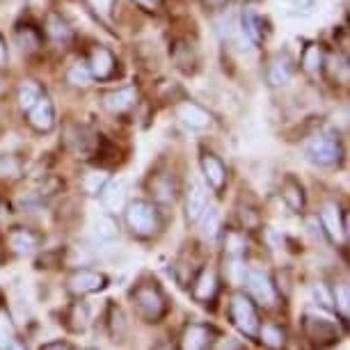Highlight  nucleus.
I'll return each instance as SVG.
<instances>
[{
  "label": "nucleus",
  "mask_w": 350,
  "mask_h": 350,
  "mask_svg": "<svg viewBox=\"0 0 350 350\" xmlns=\"http://www.w3.org/2000/svg\"><path fill=\"white\" fill-rule=\"evenodd\" d=\"M300 329L305 341L316 350H327L336 346L346 334V323L332 309L323 305H309L302 309Z\"/></svg>",
  "instance_id": "1"
},
{
  "label": "nucleus",
  "mask_w": 350,
  "mask_h": 350,
  "mask_svg": "<svg viewBox=\"0 0 350 350\" xmlns=\"http://www.w3.org/2000/svg\"><path fill=\"white\" fill-rule=\"evenodd\" d=\"M129 300L131 307H133L135 316L149 325H156V323H163L165 316L170 314V298L163 291V286L158 284L154 277L144 275L140 277L129 291Z\"/></svg>",
  "instance_id": "2"
},
{
  "label": "nucleus",
  "mask_w": 350,
  "mask_h": 350,
  "mask_svg": "<svg viewBox=\"0 0 350 350\" xmlns=\"http://www.w3.org/2000/svg\"><path fill=\"white\" fill-rule=\"evenodd\" d=\"M124 224L131 231V236L140 241H151L163 231V215L154 202L133 200L124 206Z\"/></svg>",
  "instance_id": "3"
},
{
  "label": "nucleus",
  "mask_w": 350,
  "mask_h": 350,
  "mask_svg": "<svg viewBox=\"0 0 350 350\" xmlns=\"http://www.w3.org/2000/svg\"><path fill=\"white\" fill-rule=\"evenodd\" d=\"M227 319L231 323V327L241 336H245L250 341L256 339V332H259V325H261V316H259V307L254 305V300L250 298L247 293L239 291V293L231 295L229 305H227Z\"/></svg>",
  "instance_id": "4"
},
{
  "label": "nucleus",
  "mask_w": 350,
  "mask_h": 350,
  "mask_svg": "<svg viewBox=\"0 0 350 350\" xmlns=\"http://www.w3.org/2000/svg\"><path fill=\"white\" fill-rule=\"evenodd\" d=\"M245 291L247 295L254 300L256 307L266 309V312H275V309H280L282 305V295H280V286L275 284V280L270 277L266 270H259V268H252L245 273Z\"/></svg>",
  "instance_id": "5"
},
{
  "label": "nucleus",
  "mask_w": 350,
  "mask_h": 350,
  "mask_svg": "<svg viewBox=\"0 0 350 350\" xmlns=\"http://www.w3.org/2000/svg\"><path fill=\"white\" fill-rule=\"evenodd\" d=\"M190 298H193L197 305L206 307V309H213L217 298H220V275L213 266H202L200 270L195 273V277L190 280Z\"/></svg>",
  "instance_id": "6"
},
{
  "label": "nucleus",
  "mask_w": 350,
  "mask_h": 350,
  "mask_svg": "<svg viewBox=\"0 0 350 350\" xmlns=\"http://www.w3.org/2000/svg\"><path fill=\"white\" fill-rule=\"evenodd\" d=\"M220 336V329L211 323L190 321L181 327L176 336V350H211L215 339Z\"/></svg>",
  "instance_id": "7"
},
{
  "label": "nucleus",
  "mask_w": 350,
  "mask_h": 350,
  "mask_svg": "<svg viewBox=\"0 0 350 350\" xmlns=\"http://www.w3.org/2000/svg\"><path fill=\"white\" fill-rule=\"evenodd\" d=\"M108 286V275L101 270H92V268H76L71 270L64 280V288L69 295L74 298H85V295H94Z\"/></svg>",
  "instance_id": "8"
},
{
  "label": "nucleus",
  "mask_w": 350,
  "mask_h": 350,
  "mask_svg": "<svg viewBox=\"0 0 350 350\" xmlns=\"http://www.w3.org/2000/svg\"><path fill=\"white\" fill-rule=\"evenodd\" d=\"M321 217V231L325 234V239L332 245H346L348 243V220L346 213L341 211V206L336 202H325L319 211Z\"/></svg>",
  "instance_id": "9"
},
{
  "label": "nucleus",
  "mask_w": 350,
  "mask_h": 350,
  "mask_svg": "<svg viewBox=\"0 0 350 350\" xmlns=\"http://www.w3.org/2000/svg\"><path fill=\"white\" fill-rule=\"evenodd\" d=\"M307 158L319 167H332L341 161V142L334 135H316L307 144Z\"/></svg>",
  "instance_id": "10"
},
{
  "label": "nucleus",
  "mask_w": 350,
  "mask_h": 350,
  "mask_svg": "<svg viewBox=\"0 0 350 350\" xmlns=\"http://www.w3.org/2000/svg\"><path fill=\"white\" fill-rule=\"evenodd\" d=\"M200 167H202V174L211 186V190L220 195L222 190L227 188V181H229V170H227V165L222 163V158L215 156L213 151H202Z\"/></svg>",
  "instance_id": "11"
},
{
  "label": "nucleus",
  "mask_w": 350,
  "mask_h": 350,
  "mask_svg": "<svg viewBox=\"0 0 350 350\" xmlns=\"http://www.w3.org/2000/svg\"><path fill=\"white\" fill-rule=\"evenodd\" d=\"M8 247L14 256H30L42 247V234L30 227H12L8 231Z\"/></svg>",
  "instance_id": "12"
},
{
  "label": "nucleus",
  "mask_w": 350,
  "mask_h": 350,
  "mask_svg": "<svg viewBox=\"0 0 350 350\" xmlns=\"http://www.w3.org/2000/svg\"><path fill=\"white\" fill-rule=\"evenodd\" d=\"M25 120H28L30 129L37 131V133H51L55 129V108H53V101L46 94L37 98V103L25 112Z\"/></svg>",
  "instance_id": "13"
},
{
  "label": "nucleus",
  "mask_w": 350,
  "mask_h": 350,
  "mask_svg": "<svg viewBox=\"0 0 350 350\" xmlns=\"http://www.w3.org/2000/svg\"><path fill=\"white\" fill-rule=\"evenodd\" d=\"M174 115H176V120L183 124V126H188L193 131H204V129H208L211 124H213V115H211L206 108H202L200 103H195V101L176 103Z\"/></svg>",
  "instance_id": "14"
},
{
  "label": "nucleus",
  "mask_w": 350,
  "mask_h": 350,
  "mask_svg": "<svg viewBox=\"0 0 350 350\" xmlns=\"http://www.w3.org/2000/svg\"><path fill=\"white\" fill-rule=\"evenodd\" d=\"M137 103V90L135 85H124V88L110 90L101 96V105L110 115H124Z\"/></svg>",
  "instance_id": "15"
},
{
  "label": "nucleus",
  "mask_w": 350,
  "mask_h": 350,
  "mask_svg": "<svg viewBox=\"0 0 350 350\" xmlns=\"http://www.w3.org/2000/svg\"><path fill=\"white\" fill-rule=\"evenodd\" d=\"M254 341H259L263 350H288V332L277 321H261Z\"/></svg>",
  "instance_id": "16"
},
{
  "label": "nucleus",
  "mask_w": 350,
  "mask_h": 350,
  "mask_svg": "<svg viewBox=\"0 0 350 350\" xmlns=\"http://www.w3.org/2000/svg\"><path fill=\"white\" fill-rule=\"evenodd\" d=\"M208 208V193L206 186L197 179H190L188 190H186V220L190 224L200 222L204 211Z\"/></svg>",
  "instance_id": "17"
},
{
  "label": "nucleus",
  "mask_w": 350,
  "mask_h": 350,
  "mask_svg": "<svg viewBox=\"0 0 350 350\" xmlns=\"http://www.w3.org/2000/svg\"><path fill=\"white\" fill-rule=\"evenodd\" d=\"M88 69L92 78H96V81H108V78L115 76L117 60L105 46H96V49H92L88 57Z\"/></svg>",
  "instance_id": "18"
},
{
  "label": "nucleus",
  "mask_w": 350,
  "mask_h": 350,
  "mask_svg": "<svg viewBox=\"0 0 350 350\" xmlns=\"http://www.w3.org/2000/svg\"><path fill=\"white\" fill-rule=\"evenodd\" d=\"M62 325L71 334H83L90 325V307L83 298H76L71 305L62 312Z\"/></svg>",
  "instance_id": "19"
},
{
  "label": "nucleus",
  "mask_w": 350,
  "mask_h": 350,
  "mask_svg": "<svg viewBox=\"0 0 350 350\" xmlns=\"http://www.w3.org/2000/svg\"><path fill=\"white\" fill-rule=\"evenodd\" d=\"M149 190L158 204H174L179 183H176V176L170 174V172H158V174H151Z\"/></svg>",
  "instance_id": "20"
},
{
  "label": "nucleus",
  "mask_w": 350,
  "mask_h": 350,
  "mask_svg": "<svg viewBox=\"0 0 350 350\" xmlns=\"http://www.w3.org/2000/svg\"><path fill=\"white\" fill-rule=\"evenodd\" d=\"M101 204L105 208V213H122L124 206H126V183L122 179H115V181H108L101 190Z\"/></svg>",
  "instance_id": "21"
},
{
  "label": "nucleus",
  "mask_w": 350,
  "mask_h": 350,
  "mask_svg": "<svg viewBox=\"0 0 350 350\" xmlns=\"http://www.w3.org/2000/svg\"><path fill=\"white\" fill-rule=\"evenodd\" d=\"M239 23H241L243 32H245L247 39L252 44H263V42H266V37H268V32H266V18H263L254 8H245V10H243Z\"/></svg>",
  "instance_id": "22"
},
{
  "label": "nucleus",
  "mask_w": 350,
  "mask_h": 350,
  "mask_svg": "<svg viewBox=\"0 0 350 350\" xmlns=\"http://www.w3.org/2000/svg\"><path fill=\"white\" fill-rule=\"evenodd\" d=\"M105 329H108L110 339L115 343H122L131 332L126 314H124V309L120 305H115V302H110L108 312H105Z\"/></svg>",
  "instance_id": "23"
},
{
  "label": "nucleus",
  "mask_w": 350,
  "mask_h": 350,
  "mask_svg": "<svg viewBox=\"0 0 350 350\" xmlns=\"http://www.w3.org/2000/svg\"><path fill=\"white\" fill-rule=\"evenodd\" d=\"M280 195L284 204L288 206V211H293V213H302V211H305L307 206L305 188H302V183L295 179V176H286V179L282 181Z\"/></svg>",
  "instance_id": "24"
},
{
  "label": "nucleus",
  "mask_w": 350,
  "mask_h": 350,
  "mask_svg": "<svg viewBox=\"0 0 350 350\" xmlns=\"http://www.w3.org/2000/svg\"><path fill=\"white\" fill-rule=\"evenodd\" d=\"M291 76H293V64H291V57L286 53H280V55H275L273 60L268 64V85L270 88H284Z\"/></svg>",
  "instance_id": "25"
},
{
  "label": "nucleus",
  "mask_w": 350,
  "mask_h": 350,
  "mask_svg": "<svg viewBox=\"0 0 350 350\" xmlns=\"http://www.w3.org/2000/svg\"><path fill=\"white\" fill-rule=\"evenodd\" d=\"M16 341H18L16 323L12 319L8 302L0 298V350H10Z\"/></svg>",
  "instance_id": "26"
},
{
  "label": "nucleus",
  "mask_w": 350,
  "mask_h": 350,
  "mask_svg": "<svg viewBox=\"0 0 350 350\" xmlns=\"http://www.w3.org/2000/svg\"><path fill=\"white\" fill-rule=\"evenodd\" d=\"M329 295H332V312L346 323L350 321V286L348 282H336L329 286Z\"/></svg>",
  "instance_id": "27"
},
{
  "label": "nucleus",
  "mask_w": 350,
  "mask_h": 350,
  "mask_svg": "<svg viewBox=\"0 0 350 350\" xmlns=\"http://www.w3.org/2000/svg\"><path fill=\"white\" fill-rule=\"evenodd\" d=\"M222 247L229 259H241L247 252V239L243 229H227L222 234Z\"/></svg>",
  "instance_id": "28"
},
{
  "label": "nucleus",
  "mask_w": 350,
  "mask_h": 350,
  "mask_svg": "<svg viewBox=\"0 0 350 350\" xmlns=\"http://www.w3.org/2000/svg\"><path fill=\"white\" fill-rule=\"evenodd\" d=\"M300 67L305 74L309 76H316L321 74L323 67H325V53L319 44H307L305 51H302V57H300Z\"/></svg>",
  "instance_id": "29"
},
{
  "label": "nucleus",
  "mask_w": 350,
  "mask_h": 350,
  "mask_svg": "<svg viewBox=\"0 0 350 350\" xmlns=\"http://www.w3.org/2000/svg\"><path fill=\"white\" fill-rule=\"evenodd\" d=\"M94 236L98 241L110 243L120 236V222L112 213H98L94 217Z\"/></svg>",
  "instance_id": "30"
},
{
  "label": "nucleus",
  "mask_w": 350,
  "mask_h": 350,
  "mask_svg": "<svg viewBox=\"0 0 350 350\" xmlns=\"http://www.w3.org/2000/svg\"><path fill=\"white\" fill-rule=\"evenodd\" d=\"M44 94V90H42V85L35 83V81H23L21 85H18V90H16V103H18V108H21L23 112H28L32 105L37 103V98Z\"/></svg>",
  "instance_id": "31"
},
{
  "label": "nucleus",
  "mask_w": 350,
  "mask_h": 350,
  "mask_svg": "<svg viewBox=\"0 0 350 350\" xmlns=\"http://www.w3.org/2000/svg\"><path fill=\"white\" fill-rule=\"evenodd\" d=\"M108 181H110V176H108V172H105V170H90V172H85V174L81 176V188H83L85 195L98 197Z\"/></svg>",
  "instance_id": "32"
},
{
  "label": "nucleus",
  "mask_w": 350,
  "mask_h": 350,
  "mask_svg": "<svg viewBox=\"0 0 350 350\" xmlns=\"http://www.w3.org/2000/svg\"><path fill=\"white\" fill-rule=\"evenodd\" d=\"M44 30H46V35H49L55 44H67L69 39H71L69 23L64 21L62 16H57V14H49V16H46Z\"/></svg>",
  "instance_id": "33"
},
{
  "label": "nucleus",
  "mask_w": 350,
  "mask_h": 350,
  "mask_svg": "<svg viewBox=\"0 0 350 350\" xmlns=\"http://www.w3.org/2000/svg\"><path fill=\"white\" fill-rule=\"evenodd\" d=\"M200 220H202V236H204V239L215 241L217 236L222 234V229H220V215H217L215 208H206L202 213Z\"/></svg>",
  "instance_id": "34"
},
{
  "label": "nucleus",
  "mask_w": 350,
  "mask_h": 350,
  "mask_svg": "<svg viewBox=\"0 0 350 350\" xmlns=\"http://www.w3.org/2000/svg\"><path fill=\"white\" fill-rule=\"evenodd\" d=\"M16 44L21 46V51L32 53V51L39 49L42 37H39V32L32 28V25H21V28L16 30Z\"/></svg>",
  "instance_id": "35"
},
{
  "label": "nucleus",
  "mask_w": 350,
  "mask_h": 350,
  "mask_svg": "<svg viewBox=\"0 0 350 350\" xmlns=\"http://www.w3.org/2000/svg\"><path fill=\"white\" fill-rule=\"evenodd\" d=\"M67 83L74 85V88H81V90L90 88V85H92V74H90L88 64H83V62L71 64V67L67 69Z\"/></svg>",
  "instance_id": "36"
},
{
  "label": "nucleus",
  "mask_w": 350,
  "mask_h": 350,
  "mask_svg": "<svg viewBox=\"0 0 350 350\" xmlns=\"http://www.w3.org/2000/svg\"><path fill=\"white\" fill-rule=\"evenodd\" d=\"M21 176V161L16 156L0 154V179H16Z\"/></svg>",
  "instance_id": "37"
},
{
  "label": "nucleus",
  "mask_w": 350,
  "mask_h": 350,
  "mask_svg": "<svg viewBox=\"0 0 350 350\" xmlns=\"http://www.w3.org/2000/svg\"><path fill=\"white\" fill-rule=\"evenodd\" d=\"M174 62L176 67L183 71H193L195 69V53L188 44H176L174 46Z\"/></svg>",
  "instance_id": "38"
},
{
  "label": "nucleus",
  "mask_w": 350,
  "mask_h": 350,
  "mask_svg": "<svg viewBox=\"0 0 350 350\" xmlns=\"http://www.w3.org/2000/svg\"><path fill=\"white\" fill-rule=\"evenodd\" d=\"M88 8L94 12L98 18H108L112 14V8H115L117 0H85Z\"/></svg>",
  "instance_id": "39"
},
{
  "label": "nucleus",
  "mask_w": 350,
  "mask_h": 350,
  "mask_svg": "<svg viewBox=\"0 0 350 350\" xmlns=\"http://www.w3.org/2000/svg\"><path fill=\"white\" fill-rule=\"evenodd\" d=\"M327 69H329V74L336 78V83H339V71H341V76L348 81V60H346V57H341V55L329 57Z\"/></svg>",
  "instance_id": "40"
},
{
  "label": "nucleus",
  "mask_w": 350,
  "mask_h": 350,
  "mask_svg": "<svg viewBox=\"0 0 350 350\" xmlns=\"http://www.w3.org/2000/svg\"><path fill=\"white\" fill-rule=\"evenodd\" d=\"M211 350H245V346L239 341V339H234V336H217L215 343L211 346Z\"/></svg>",
  "instance_id": "41"
},
{
  "label": "nucleus",
  "mask_w": 350,
  "mask_h": 350,
  "mask_svg": "<svg viewBox=\"0 0 350 350\" xmlns=\"http://www.w3.org/2000/svg\"><path fill=\"white\" fill-rule=\"evenodd\" d=\"M288 5H293V10H300L302 14H312L316 8V0H286Z\"/></svg>",
  "instance_id": "42"
},
{
  "label": "nucleus",
  "mask_w": 350,
  "mask_h": 350,
  "mask_svg": "<svg viewBox=\"0 0 350 350\" xmlns=\"http://www.w3.org/2000/svg\"><path fill=\"white\" fill-rule=\"evenodd\" d=\"M39 350H76V346L64 339H55V341H49V343H44V346H39Z\"/></svg>",
  "instance_id": "43"
},
{
  "label": "nucleus",
  "mask_w": 350,
  "mask_h": 350,
  "mask_svg": "<svg viewBox=\"0 0 350 350\" xmlns=\"http://www.w3.org/2000/svg\"><path fill=\"white\" fill-rule=\"evenodd\" d=\"M8 60H10V55H8V46H5V39H3V35H0V71H3L5 67H8Z\"/></svg>",
  "instance_id": "44"
},
{
  "label": "nucleus",
  "mask_w": 350,
  "mask_h": 350,
  "mask_svg": "<svg viewBox=\"0 0 350 350\" xmlns=\"http://www.w3.org/2000/svg\"><path fill=\"white\" fill-rule=\"evenodd\" d=\"M204 5H206L208 10H224V5L229 3V0H202Z\"/></svg>",
  "instance_id": "45"
},
{
  "label": "nucleus",
  "mask_w": 350,
  "mask_h": 350,
  "mask_svg": "<svg viewBox=\"0 0 350 350\" xmlns=\"http://www.w3.org/2000/svg\"><path fill=\"white\" fill-rule=\"evenodd\" d=\"M140 3H142V5H158L161 0H140Z\"/></svg>",
  "instance_id": "46"
},
{
  "label": "nucleus",
  "mask_w": 350,
  "mask_h": 350,
  "mask_svg": "<svg viewBox=\"0 0 350 350\" xmlns=\"http://www.w3.org/2000/svg\"><path fill=\"white\" fill-rule=\"evenodd\" d=\"M10 350H25V348L21 346V343H18V341H16V343H14V346H12Z\"/></svg>",
  "instance_id": "47"
},
{
  "label": "nucleus",
  "mask_w": 350,
  "mask_h": 350,
  "mask_svg": "<svg viewBox=\"0 0 350 350\" xmlns=\"http://www.w3.org/2000/svg\"><path fill=\"white\" fill-rule=\"evenodd\" d=\"M5 263V252H3V247H0V266Z\"/></svg>",
  "instance_id": "48"
},
{
  "label": "nucleus",
  "mask_w": 350,
  "mask_h": 350,
  "mask_svg": "<svg viewBox=\"0 0 350 350\" xmlns=\"http://www.w3.org/2000/svg\"><path fill=\"white\" fill-rule=\"evenodd\" d=\"M0 217H3V206H0Z\"/></svg>",
  "instance_id": "49"
},
{
  "label": "nucleus",
  "mask_w": 350,
  "mask_h": 350,
  "mask_svg": "<svg viewBox=\"0 0 350 350\" xmlns=\"http://www.w3.org/2000/svg\"><path fill=\"white\" fill-rule=\"evenodd\" d=\"M85 350H96V348H85Z\"/></svg>",
  "instance_id": "50"
}]
</instances>
